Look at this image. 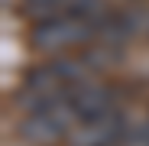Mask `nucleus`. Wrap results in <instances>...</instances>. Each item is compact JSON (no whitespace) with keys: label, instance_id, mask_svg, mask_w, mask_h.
<instances>
[{"label":"nucleus","instance_id":"1","mask_svg":"<svg viewBox=\"0 0 149 146\" xmlns=\"http://www.w3.org/2000/svg\"><path fill=\"white\" fill-rule=\"evenodd\" d=\"M91 39H94V23H88L81 16H71V13L39 20L36 29H33V45L39 52H68V49L84 45Z\"/></svg>","mask_w":149,"mask_h":146},{"label":"nucleus","instance_id":"2","mask_svg":"<svg viewBox=\"0 0 149 146\" xmlns=\"http://www.w3.org/2000/svg\"><path fill=\"white\" fill-rule=\"evenodd\" d=\"M123 133H127V114L110 107L74 124L65 136V146H117Z\"/></svg>","mask_w":149,"mask_h":146},{"label":"nucleus","instance_id":"3","mask_svg":"<svg viewBox=\"0 0 149 146\" xmlns=\"http://www.w3.org/2000/svg\"><path fill=\"white\" fill-rule=\"evenodd\" d=\"M65 97L71 101V107L81 114V120L91 117V114H101V110L113 107V88H107L104 81H94V78H84L78 85H71L65 91Z\"/></svg>","mask_w":149,"mask_h":146},{"label":"nucleus","instance_id":"4","mask_svg":"<svg viewBox=\"0 0 149 146\" xmlns=\"http://www.w3.org/2000/svg\"><path fill=\"white\" fill-rule=\"evenodd\" d=\"M68 136V130L58 124V120L49 114V110H36L19 124V140L29 143V146H55Z\"/></svg>","mask_w":149,"mask_h":146},{"label":"nucleus","instance_id":"5","mask_svg":"<svg viewBox=\"0 0 149 146\" xmlns=\"http://www.w3.org/2000/svg\"><path fill=\"white\" fill-rule=\"evenodd\" d=\"M65 13L71 16H81L88 23H101L110 16V0H65Z\"/></svg>","mask_w":149,"mask_h":146},{"label":"nucleus","instance_id":"6","mask_svg":"<svg viewBox=\"0 0 149 146\" xmlns=\"http://www.w3.org/2000/svg\"><path fill=\"white\" fill-rule=\"evenodd\" d=\"M84 59H88L91 71L97 75V71H107V68H113V65L120 62V49H117V45H104V42H97L91 52H84Z\"/></svg>","mask_w":149,"mask_h":146},{"label":"nucleus","instance_id":"7","mask_svg":"<svg viewBox=\"0 0 149 146\" xmlns=\"http://www.w3.org/2000/svg\"><path fill=\"white\" fill-rule=\"evenodd\" d=\"M23 3H26V10L36 16V23H39V20H49V16L65 13V0H23Z\"/></svg>","mask_w":149,"mask_h":146}]
</instances>
